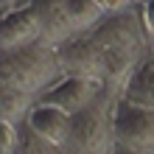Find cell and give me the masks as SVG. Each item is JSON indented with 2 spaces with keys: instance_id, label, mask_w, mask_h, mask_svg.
Segmentation results:
<instances>
[{
  "instance_id": "cell-2",
  "label": "cell",
  "mask_w": 154,
  "mask_h": 154,
  "mask_svg": "<svg viewBox=\"0 0 154 154\" xmlns=\"http://www.w3.org/2000/svg\"><path fill=\"white\" fill-rule=\"evenodd\" d=\"M65 76L59 51L45 42H34L17 53H3V87L23 90L37 101H42V95L51 93Z\"/></svg>"
},
{
  "instance_id": "cell-4",
  "label": "cell",
  "mask_w": 154,
  "mask_h": 154,
  "mask_svg": "<svg viewBox=\"0 0 154 154\" xmlns=\"http://www.w3.org/2000/svg\"><path fill=\"white\" fill-rule=\"evenodd\" d=\"M115 146L137 154H154V109H140L126 101H118Z\"/></svg>"
},
{
  "instance_id": "cell-3",
  "label": "cell",
  "mask_w": 154,
  "mask_h": 154,
  "mask_svg": "<svg viewBox=\"0 0 154 154\" xmlns=\"http://www.w3.org/2000/svg\"><path fill=\"white\" fill-rule=\"evenodd\" d=\"M118 93H106L98 101L73 118V132L62 154H112L115 151V106Z\"/></svg>"
},
{
  "instance_id": "cell-7",
  "label": "cell",
  "mask_w": 154,
  "mask_h": 154,
  "mask_svg": "<svg viewBox=\"0 0 154 154\" xmlns=\"http://www.w3.org/2000/svg\"><path fill=\"white\" fill-rule=\"evenodd\" d=\"M34 42H42V23H39V14H37L34 3L3 17V25H0L3 53H17V51L34 45Z\"/></svg>"
},
{
  "instance_id": "cell-1",
  "label": "cell",
  "mask_w": 154,
  "mask_h": 154,
  "mask_svg": "<svg viewBox=\"0 0 154 154\" xmlns=\"http://www.w3.org/2000/svg\"><path fill=\"white\" fill-rule=\"evenodd\" d=\"M143 20L140 6H129L123 11H112L95 31L79 37L67 48L59 51L67 76L95 79L109 90L123 93L129 79L140 70V48H143Z\"/></svg>"
},
{
  "instance_id": "cell-10",
  "label": "cell",
  "mask_w": 154,
  "mask_h": 154,
  "mask_svg": "<svg viewBox=\"0 0 154 154\" xmlns=\"http://www.w3.org/2000/svg\"><path fill=\"white\" fill-rule=\"evenodd\" d=\"M17 154H59L56 149H51V146H45V143L39 137H34V134H28V137H23V146Z\"/></svg>"
},
{
  "instance_id": "cell-12",
  "label": "cell",
  "mask_w": 154,
  "mask_h": 154,
  "mask_svg": "<svg viewBox=\"0 0 154 154\" xmlns=\"http://www.w3.org/2000/svg\"><path fill=\"white\" fill-rule=\"evenodd\" d=\"M112 154H137V151H126V149H118V146H115V151H112Z\"/></svg>"
},
{
  "instance_id": "cell-6",
  "label": "cell",
  "mask_w": 154,
  "mask_h": 154,
  "mask_svg": "<svg viewBox=\"0 0 154 154\" xmlns=\"http://www.w3.org/2000/svg\"><path fill=\"white\" fill-rule=\"evenodd\" d=\"M25 126H28V132L34 137H39L45 146L56 149L62 154L67 140H70V132H73V118L67 112L56 109V106H51V104H37L31 109Z\"/></svg>"
},
{
  "instance_id": "cell-9",
  "label": "cell",
  "mask_w": 154,
  "mask_h": 154,
  "mask_svg": "<svg viewBox=\"0 0 154 154\" xmlns=\"http://www.w3.org/2000/svg\"><path fill=\"white\" fill-rule=\"evenodd\" d=\"M0 154H17L23 146V137H20V126H11V123H0Z\"/></svg>"
},
{
  "instance_id": "cell-11",
  "label": "cell",
  "mask_w": 154,
  "mask_h": 154,
  "mask_svg": "<svg viewBox=\"0 0 154 154\" xmlns=\"http://www.w3.org/2000/svg\"><path fill=\"white\" fill-rule=\"evenodd\" d=\"M140 20H143V28H146V34L154 39V3L140 6Z\"/></svg>"
},
{
  "instance_id": "cell-8",
  "label": "cell",
  "mask_w": 154,
  "mask_h": 154,
  "mask_svg": "<svg viewBox=\"0 0 154 154\" xmlns=\"http://www.w3.org/2000/svg\"><path fill=\"white\" fill-rule=\"evenodd\" d=\"M121 101L140 106V109H154V62H143L140 65V70L123 87Z\"/></svg>"
},
{
  "instance_id": "cell-5",
  "label": "cell",
  "mask_w": 154,
  "mask_h": 154,
  "mask_svg": "<svg viewBox=\"0 0 154 154\" xmlns=\"http://www.w3.org/2000/svg\"><path fill=\"white\" fill-rule=\"evenodd\" d=\"M106 93V87L95 79H84V76H65L51 93L42 95L39 104H51L56 109L67 112L70 118L81 115L84 109H90L98 98Z\"/></svg>"
}]
</instances>
